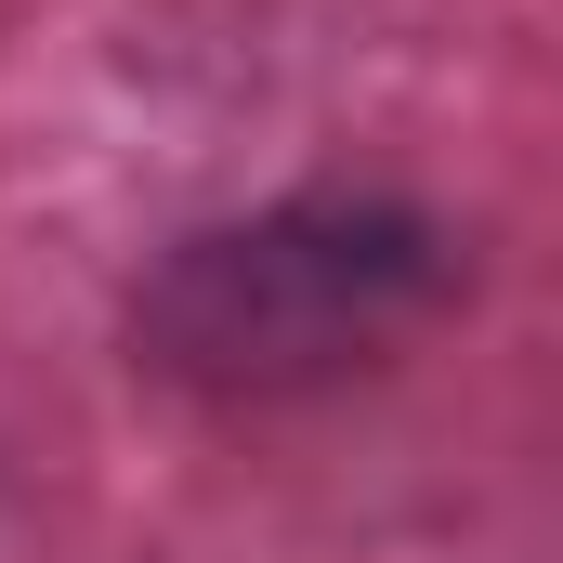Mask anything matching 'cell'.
Here are the masks:
<instances>
[{"instance_id":"6da1fadb","label":"cell","mask_w":563,"mask_h":563,"mask_svg":"<svg viewBox=\"0 0 563 563\" xmlns=\"http://www.w3.org/2000/svg\"><path fill=\"white\" fill-rule=\"evenodd\" d=\"M445 288V236L380 197H301L263 223H223L170 250L144 288V354L197 394H301L407 341Z\"/></svg>"}]
</instances>
